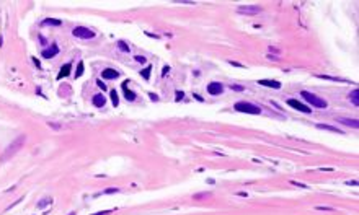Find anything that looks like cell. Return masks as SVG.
Instances as JSON below:
<instances>
[{"mask_svg": "<svg viewBox=\"0 0 359 215\" xmlns=\"http://www.w3.org/2000/svg\"><path fill=\"white\" fill-rule=\"evenodd\" d=\"M25 142H26V135H18V137L13 140L12 143L8 147L5 148V152L2 153V156H0V161L2 163H5V161H8V160H12L13 156H15L21 148H23V145H25Z\"/></svg>", "mask_w": 359, "mask_h": 215, "instance_id": "cell-1", "label": "cell"}, {"mask_svg": "<svg viewBox=\"0 0 359 215\" xmlns=\"http://www.w3.org/2000/svg\"><path fill=\"white\" fill-rule=\"evenodd\" d=\"M300 96H302L308 104H312L313 108H327L328 106V103L325 101V99H322L320 96L313 95V93H310V91H305V90L300 91Z\"/></svg>", "mask_w": 359, "mask_h": 215, "instance_id": "cell-2", "label": "cell"}, {"mask_svg": "<svg viewBox=\"0 0 359 215\" xmlns=\"http://www.w3.org/2000/svg\"><path fill=\"white\" fill-rule=\"evenodd\" d=\"M234 109L239 111V112H247V114H260L261 112V108H258L256 104L248 103V101H239V103H235Z\"/></svg>", "mask_w": 359, "mask_h": 215, "instance_id": "cell-3", "label": "cell"}, {"mask_svg": "<svg viewBox=\"0 0 359 215\" xmlns=\"http://www.w3.org/2000/svg\"><path fill=\"white\" fill-rule=\"evenodd\" d=\"M72 34H74L75 38H78V39H93V38H95V31L90 30V28H85V26L74 28Z\"/></svg>", "mask_w": 359, "mask_h": 215, "instance_id": "cell-4", "label": "cell"}, {"mask_svg": "<svg viewBox=\"0 0 359 215\" xmlns=\"http://www.w3.org/2000/svg\"><path fill=\"white\" fill-rule=\"evenodd\" d=\"M287 104H289L291 108H294L296 111H300V112H305V114L312 112L310 108H308L307 104H304V103H300L299 99H287Z\"/></svg>", "mask_w": 359, "mask_h": 215, "instance_id": "cell-5", "label": "cell"}, {"mask_svg": "<svg viewBox=\"0 0 359 215\" xmlns=\"http://www.w3.org/2000/svg\"><path fill=\"white\" fill-rule=\"evenodd\" d=\"M237 12L239 13H243V15H256V13H260L261 12V7H256V5H242L237 8Z\"/></svg>", "mask_w": 359, "mask_h": 215, "instance_id": "cell-6", "label": "cell"}, {"mask_svg": "<svg viewBox=\"0 0 359 215\" xmlns=\"http://www.w3.org/2000/svg\"><path fill=\"white\" fill-rule=\"evenodd\" d=\"M207 91H209V95L217 96V95H220V93L224 91V85L219 83V82H211L209 85H207Z\"/></svg>", "mask_w": 359, "mask_h": 215, "instance_id": "cell-7", "label": "cell"}, {"mask_svg": "<svg viewBox=\"0 0 359 215\" xmlns=\"http://www.w3.org/2000/svg\"><path fill=\"white\" fill-rule=\"evenodd\" d=\"M340 124H344L348 127H353V129H357L359 127V121L357 119H349V117H336Z\"/></svg>", "mask_w": 359, "mask_h": 215, "instance_id": "cell-8", "label": "cell"}, {"mask_svg": "<svg viewBox=\"0 0 359 215\" xmlns=\"http://www.w3.org/2000/svg\"><path fill=\"white\" fill-rule=\"evenodd\" d=\"M101 77L105 78V80H114V78L119 77V72L114 70V69H105L101 72Z\"/></svg>", "mask_w": 359, "mask_h": 215, "instance_id": "cell-9", "label": "cell"}, {"mask_svg": "<svg viewBox=\"0 0 359 215\" xmlns=\"http://www.w3.org/2000/svg\"><path fill=\"white\" fill-rule=\"evenodd\" d=\"M57 52H59V47L57 46H51V47H47V49H44V51L41 52V55L44 57V59H52L54 55H57Z\"/></svg>", "mask_w": 359, "mask_h": 215, "instance_id": "cell-10", "label": "cell"}, {"mask_svg": "<svg viewBox=\"0 0 359 215\" xmlns=\"http://www.w3.org/2000/svg\"><path fill=\"white\" fill-rule=\"evenodd\" d=\"M258 85H263V87H268V88H274V90L281 88V83L276 82V80H260Z\"/></svg>", "mask_w": 359, "mask_h": 215, "instance_id": "cell-11", "label": "cell"}, {"mask_svg": "<svg viewBox=\"0 0 359 215\" xmlns=\"http://www.w3.org/2000/svg\"><path fill=\"white\" fill-rule=\"evenodd\" d=\"M127 85H129V82H124V83H123V91H124V95H126V98L129 99V101H134V99H135V93H134V91H129Z\"/></svg>", "mask_w": 359, "mask_h": 215, "instance_id": "cell-12", "label": "cell"}, {"mask_svg": "<svg viewBox=\"0 0 359 215\" xmlns=\"http://www.w3.org/2000/svg\"><path fill=\"white\" fill-rule=\"evenodd\" d=\"M318 129H323V131H330V132H335V134H343L341 129L338 127H333V126H327V124H317Z\"/></svg>", "mask_w": 359, "mask_h": 215, "instance_id": "cell-13", "label": "cell"}, {"mask_svg": "<svg viewBox=\"0 0 359 215\" xmlns=\"http://www.w3.org/2000/svg\"><path fill=\"white\" fill-rule=\"evenodd\" d=\"M105 103H106V99H105L103 95H95L93 96V104H95L96 108H103Z\"/></svg>", "mask_w": 359, "mask_h": 215, "instance_id": "cell-14", "label": "cell"}, {"mask_svg": "<svg viewBox=\"0 0 359 215\" xmlns=\"http://www.w3.org/2000/svg\"><path fill=\"white\" fill-rule=\"evenodd\" d=\"M70 69H72L70 64H66V65H62V69H61V72H59V75H57V78H59V80H62L64 77H67V75L70 74Z\"/></svg>", "mask_w": 359, "mask_h": 215, "instance_id": "cell-15", "label": "cell"}, {"mask_svg": "<svg viewBox=\"0 0 359 215\" xmlns=\"http://www.w3.org/2000/svg\"><path fill=\"white\" fill-rule=\"evenodd\" d=\"M349 101L353 103L354 106H359V91H357V88H354L353 91L349 93Z\"/></svg>", "mask_w": 359, "mask_h": 215, "instance_id": "cell-16", "label": "cell"}, {"mask_svg": "<svg viewBox=\"0 0 359 215\" xmlns=\"http://www.w3.org/2000/svg\"><path fill=\"white\" fill-rule=\"evenodd\" d=\"M318 78H323V80H332V82H346L343 78H336V77H328V75H318Z\"/></svg>", "mask_w": 359, "mask_h": 215, "instance_id": "cell-17", "label": "cell"}, {"mask_svg": "<svg viewBox=\"0 0 359 215\" xmlns=\"http://www.w3.org/2000/svg\"><path fill=\"white\" fill-rule=\"evenodd\" d=\"M150 70H152V67H145L142 72H140V75L144 77V80H149V77H150Z\"/></svg>", "mask_w": 359, "mask_h": 215, "instance_id": "cell-18", "label": "cell"}, {"mask_svg": "<svg viewBox=\"0 0 359 215\" xmlns=\"http://www.w3.org/2000/svg\"><path fill=\"white\" fill-rule=\"evenodd\" d=\"M83 62H78V65H77V72H75V77L78 78V77H80L82 74H83Z\"/></svg>", "mask_w": 359, "mask_h": 215, "instance_id": "cell-19", "label": "cell"}, {"mask_svg": "<svg viewBox=\"0 0 359 215\" xmlns=\"http://www.w3.org/2000/svg\"><path fill=\"white\" fill-rule=\"evenodd\" d=\"M118 47H119L123 52H129V47H127V44H126L124 41H118Z\"/></svg>", "mask_w": 359, "mask_h": 215, "instance_id": "cell-20", "label": "cell"}, {"mask_svg": "<svg viewBox=\"0 0 359 215\" xmlns=\"http://www.w3.org/2000/svg\"><path fill=\"white\" fill-rule=\"evenodd\" d=\"M49 204H52V199H44V200H41V202L38 204V207H39V209H42V207H44V205H49Z\"/></svg>", "mask_w": 359, "mask_h": 215, "instance_id": "cell-21", "label": "cell"}, {"mask_svg": "<svg viewBox=\"0 0 359 215\" xmlns=\"http://www.w3.org/2000/svg\"><path fill=\"white\" fill-rule=\"evenodd\" d=\"M42 25H61V21L59 20H51V18H47L42 21Z\"/></svg>", "mask_w": 359, "mask_h": 215, "instance_id": "cell-22", "label": "cell"}, {"mask_svg": "<svg viewBox=\"0 0 359 215\" xmlns=\"http://www.w3.org/2000/svg\"><path fill=\"white\" fill-rule=\"evenodd\" d=\"M111 99H113V104L118 106V91H116V90L111 91Z\"/></svg>", "mask_w": 359, "mask_h": 215, "instance_id": "cell-23", "label": "cell"}, {"mask_svg": "<svg viewBox=\"0 0 359 215\" xmlns=\"http://www.w3.org/2000/svg\"><path fill=\"white\" fill-rule=\"evenodd\" d=\"M206 197H211V192H204V194H196V196H194V199H196V200L206 199Z\"/></svg>", "mask_w": 359, "mask_h": 215, "instance_id": "cell-24", "label": "cell"}, {"mask_svg": "<svg viewBox=\"0 0 359 215\" xmlns=\"http://www.w3.org/2000/svg\"><path fill=\"white\" fill-rule=\"evenodd\" d=\"M175 96H176V101H181V99L184 98V93H183V91H180V90H178V91L175 93Z\"/></svg>", "mask_w": 359, "mask_h": 215, "instance_id": "cell-25", "label": "cell"}, {"mask_svg": "<svg viewBox=\"0 0 359 215\" xmlns=\"http://www.w3.org/2000/svg\"><path fill=\"white\" fill-rule=\"evenodd\" d=\"M291 184L297 186V188H302V189H307V184H302V183H297V181H291Z\"/></svg>", "mask_w": 359, "mask_h": 215, "instance_id": "cell-26", "label": "cell"}, {"mask_svg": "<svg viewBox=\"0 0 359 215\" xmlns=\"http://www.w3.org/2000/svg\"><path fill=\"white\" fill-rule=\"evenodd\" d=\"M317 210H327V212H333L335 209H332V207H323V205H318V207H317Z\"/></svg>", "mask_w": 359, "mask_h": 215, "instance_id": "cell-27", "label": "cell"}, {"mask_svg": "<svg viewBox=\"0 0 359 215\" xmlns=\"http://www.w3.org/2000/svg\"><path fill=\"white\" fill-rule=\"evenodd\" d=\"M135 60H137L139 64H145L147 62V59H145V57H142V55H135Z\"/></svg>", "mask_w": 359, "mask_h": 215, "instance_id": "cell-28", "label": "cell"}, {"mask_svg": "<svg viewBox=\"0 0 359 215\" xmlns=\"http://www.w3.org/2000/svg\"><path fill=\"white\" fill-rule=\"evenodd\" d=\"M118 191H119L118 188H110V189L105 191V194H114V192H118Z\"/></svg>", "mask_w": 359, "mask_h": 215, "instance_id": "cell-29", "label": "cell"}, {"mask_svg": "<svg viewBox=\"0 0 359 215\" xmlns=\"http://www.w3.org/2000/svg\"><path fill=\"white\" fill-rule=\"evenodd\" d=\"M113 210H101V212H96V213H93V215H108V213H111Z\"/></svg>", "mask_w": 359, "mask_h": 215, "instance_id": "cell-30", "label": "cell"}, {"mask_svg": "<svg viewBox=\"0 0 359 215\" xmlns=\"http://www.w3.org/2000/svg\"><path fill=\"white\" fill-rule=\"evenodd\" d=\"M96 85H98V87L101 88V90H106V85H105V83H103L101 80H98V82H96Z\"/></svg>", "mask_w": 359, "mask_h": 215, "instance_id": "cell-31", "label": "cell"}, {"mask_svg": "<svg viewBox=\"0 0 359 215\" xmlns=\"http://www.w3.org/2000/svg\"><path fill=\"white\" fill-rule=\"evenodd\" d=\"M230 88H232V90H237V91H242V90H243V87H240V85H232Z\"/></svg>", "mask_w": 359, "mask_h": 215, "instance_id": "cell-32", "label": "cell"}, {"mask_svg": "<svg viewBox=\"0 0 359 215\" xmlns=\"http://www.w3.org/2000/svg\"><path fill=\"white\" fill-rule=\"evenodd\" d=\"M268 59H269V60H279V57H278V55H271V54H268Z\"/></svg>", "mask_w": 359, "mask_h": 215, "instance_id": "cell-33", "label": "cell"}, {"mask_svg": "<svg viewBox=\"0 0 359 215\" xmlns=\"http://www.w3.org/2000/svg\"><path fill=\"white\" fill-rule=\"evenodd\" d=\"M229 64H230V65H235V67H243L242 64H239V62H234V60H230V62H229Z\"/></svg>", "mask_w": 359, "mask_h": 215, "instance_id": "cell-34", "label": "cell"}, {"mask_svg": "<svg viewBox=\"0 0 359 215\" xmlns=\"http://www.w3.org/2000/svg\"><path fill=\"white\" fill-rule=\"evenodd\" d=\"M150 99H152V101H157V99H159V96H157V95H154V93H150Z\"/></svg>", "mask_w": 359, "mask_h": 215, "instance_id": "cell-35", "label": "cell"}, {"mask_svg": "<svg viewBox=\"0 0 359 215\" xmlns=\"http://www.w3.org/2000/svg\"><path fill=\"white\" fill-rule=\"evenodd\" d=\"M348 186H357V181H346Z\"/></svg>", "mask_w": 359, "mask_h": 215, "instance_id": "cell-36", "label": "cell"}, {"mask_svg": "<svg viewBox=\"0 0 359 215\" xmlns=\"http://www.w3.org/2000/svg\"><path fill=\"white\" fill-rule=\"evenodd\" d=\"M193 96H194V98H196V99H198V101H204V99H203V98H201V96H199V95H196V93H194V95H193Z\"/></svg>", "mask_w": 359, "mask_h": 215, "instance_id": "cell-37", "label": "cell"}, {"mask_svg": "<svg viewBox=\"0 0 359 215\" xmlns=\"http://www.w3.org/2000/svg\"><path fill=\"white\" fill-rule=\"evenodd\" d=\"M69 215H77V213H75V212H70V213H69Z\"/></svg>", "mask_w": 359, "mask_h": 215, "instance_id": "cell-38", "label": "cell"}]
</instances>
